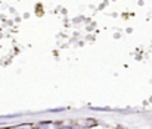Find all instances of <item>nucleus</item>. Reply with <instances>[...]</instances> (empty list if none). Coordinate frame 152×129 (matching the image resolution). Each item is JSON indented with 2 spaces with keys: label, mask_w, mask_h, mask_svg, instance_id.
I'll return each mask as SVG.
<instances>
[{
  "label": "nucleus",
  "mask_w": 152,
  "mask_h": 129,
  "mask_svg": "<svg viewBox=\"0 0 152 129\" xmlns=\"http://www.w3.org/2000/svg\"><path fill=\"white\" fill-rule=\"evenodd\" d=\"M39 128L40 129H56V126H55L53 123H42Z\"/></svg>",
  "instance_id": "obj_1"
},
{
  "label": "nucleus",
  "mask_w": 152,
  "mask_h": 129,
  "mask_svg": "<svg viewBox=\"0 0 152 129\" xmlns=\"http://www.w3.org/2000/svg\"><path fill=\"white\" fill-rule=\"evenodd\" d=\"M13 129H33V126L31 125H19V126H16Z\"/></svg>",
  "instance_id": "obj_2"
},
{
  "label": "nucleus",
  "mask_w": 152,
  "mask_h": 129,
  "mask_svg": "<svg viewBox=\"0 0 152 129\" xmlns=\"http://www.w3.org/2000/svg\"><path fill=\"white\" fill-rule=\"evenodd\" d=\"M61 129H71V128H61Z\"/></svg>",
  "instance_id": "obj_3"
}]
</instances>
